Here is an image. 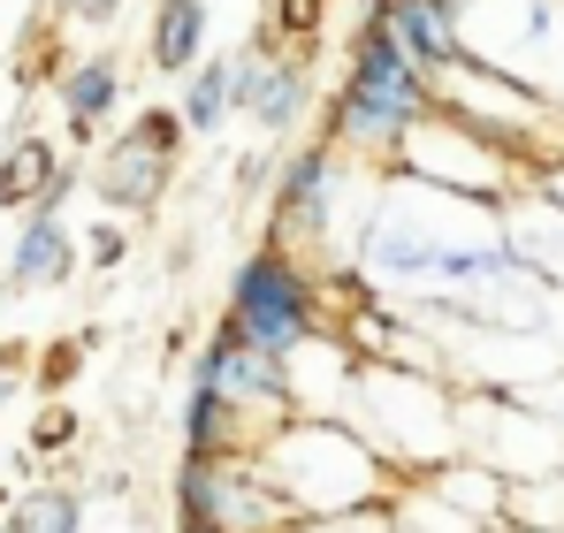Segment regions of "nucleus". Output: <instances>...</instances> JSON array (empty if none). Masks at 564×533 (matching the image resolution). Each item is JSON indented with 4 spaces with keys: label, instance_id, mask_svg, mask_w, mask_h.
Wrapping results in <instances>:
<instances>
[{
    "label": "nucleus",
    "instance_id": "7ed1b4c3",
    "mask_svg": "<svg viewBox=\"0 0 564 533\" xmlns=\"http://www.w3.org/2000/svg\"><path fill=\"white\" fill-rule=\"evenodd\" d=\"M221 320L245 344H260V351L297 358V351H313V344H328V282L297 260V252H282V244L260 237L245 260L229 266Z\"/></svg>",
    "mask_w": 564,
    "mask_h": 533
},
{
    "label": "nucleus",
    "instance_id": "f8f14e48",
    "mask_svg": "<svg viewBox=\"0 0 564 533\" xmlns=\"http://www.w3.org/2000/svg\"><path fill=\"white\" fill-rule=\"evenodd\" d=\"M503 237L527 260V274H542L564 297V206L557 198H542L534 183H527V198H503Z\"/></svg>",
    "mask_w": 564,
    "mask_h": 533
},
{
    "label": "nucleus",
    "instance_id": "5701e85b",
    "mask_svg": "<svg viewBox=\"0 0 564 533\" xmlns=\"http://www.w3.org/2000/svg\"><path fill=\"white\" fill-rule=\"evenodd\" d=\"M77 443V412H62V404H46L39 420H31V449H62Z\"/></svg>",
    "mask_w": 564,
    "mask_h": 533
},
{
    "label": "nucleus",
    "instance_id": "39448f33",
    "mask_svg": "<svg viewBox=\"0 0 564 533\" xmlns=\"http://www.w3.org/2000/svg\"><path fill=\"white\" fill-rule=\"evenodd\" d=\"M191 389H214L221 404H237L260 435H275L282 420H297V381H290V358L245 344L229 320H214V336L191 358Z\"/></svg>",
    "mask_w": 564,
    "mask_h": 533
},
{
    "label": "nucleus",
    "instance_id": "a211bd4d",
    "mask_svg": "<svg viewBox=\"0 0 564 533\" xmlns=\"http://www.w3.org/2000/svg\"><path fill=\"white\" fill-rule=\"evenodd\" d=\"M169 107H176L184 138H214V130L229 122V54H206V62L184 77V91H176Z\"/></svg>",
    "mask_w": 564,
    "mask_h": 533
},
{
    "label": "nucleus",
    "instance_id": "393cba45",
    "mask_svg": "<svg viewBox=\"0 0 564 533\" xmlns=\"http://www.w3.org/2000/svg\"><path fill=\"white\" fill-rule=\"evenodd\" d=\"M62 15H69V23H85V31H107V23L122 15V0H62Z\"/></svg>",
    "mask_w": 564,
    "mask_h": 533
},
{
    "label": "nucleus",
    "instance_id": "2eb2a0df",
    "mask_svg": "<svg viewBox=\"0 0 564 533\" xmlns=\"http://www.w3.org/2000/svg\"><path fill=\"white\" fill-rule=\"evenodd\" d=\"M145 62H153L161 77H191V69L206 62V0H153Z\"/></svg>",
    "mask_w": 564,
    "mask_h": 533
},
{
    "label": "nucleus",
    "instance_id": "bb28decb",
    "mask_svg": "<svg viewBox=\"0 0 564 533\" xmlns=\"http://www.w3.org/2000/svg\"><path fill=\"white\" fill-rule=\"evenodd\" d=\"M534 191H542V198H557V206H564V161H557V168H542V176H534Z\"/></svg>",
    "mask_w": 564,
    "mask_h": 533
},
{
    "label": "nucleus",
    "instance_id": "20e7f679",
    "mask_svg": "<svg viewBox=\"0 0 564 533\" xmlns=\"http://www.w3.org/2000/svg\"><path fill=\"white\" fill-rule=\"evenodd\" d=\"M176 519L221 533H290V503L268 488L252 457H184L176 465Z\"/></svg>",
    "mask_w": 564,
    "mask_h": 533
},
{
    "label": "nucleus",
    "instance_id": "1a4fd4ad",
    "mask_svg": "<svg viewBox=\"0 0 564 533\" xmlns=\"http://www.w3.org/2000/svg\"><path fill=\"white\" fill-rule=\"evenodd\" d=\"M381 31L404 46L412 69H427V85L451 62H466V15H458V0H389L381 8Z\"/></svg>",
    "mask_w": 564,
    "mask_h": 533
},
{
    "label": "nucleus",
    "instance_id": "9d476101",
    "mask_svg": "<svg viewBox=\"0 0 564 533\" xmlns=\"http://www.w3.org/2000/svg\"><path fill=\"white\" fill-rule=\"evenodd\" d=\"M85 183H93V191L107 198V206H115V214L130 206V214L145 221V214H153V206L176 191V153H153V145H138V138L122 130V138L99 153V168H93Z\"/></svg>",
    "mask_w": 564,
    "mask_h": 533
},
{
    "label": "nucleus",
    "instance_id": "0eeeda50",
    "mask_svg": "<svg viewBox=\"0 0 564 533\" xmlns=\"http://www.w3.org/2000/svg\"><path fill=\"white\" fill-rule=\"evenodd\" d=\"M427 115H435V99L397 91V85H381V77H351V69H344L336 99L321 107V138H328L344 161L389 168V161H397V145H404V130H412V122H427Z\"/></svg>",
    "mask_w": 564,
    "mask_h": 533
},
{
    "label": "nucleus",
    "instance_id": "cd10ccee",
    "mask_svg": "<svg viewBox=\"0 0 564 533\" xmlns=\"http://www.w3.org/2000/svg\"><path fill=\"white\" fill-rule=\"evenodd\" d=\"M15 381H23V373H8V366H0V412L15 404Z\"/></svg>",
    "mask_w": 564,
    "mask_h": 533
},
{
    "label": "nucleus",
    "instance_id": "6e6552de",
    "mask_svg": "<svg viewBox=\"0 0 564 533\" xmlns=\"http://www.w3.org/2000/svg\"><path fill=\"white\" fill-rule=\"evenodd\" d=\"M77 266L85 252H77V229H62V214H23V229L0 244V290L39 297V290H62Z\"/></svg>",
    "mask_w": 564,
    "mask_h": 533
},
{
    "label": "nucleus",
    "instance_id": "ddd939ff",
    "mask_svg": "<svg viewBox=\"0 0 564 533\" xmlns=\"http://www.w3.org/2000/svg\"><path fill=\"white\" fill-rule=\"evenodd\" d=\"M54 107H62V122H69V138H93L99 122L122 107V62L99 46L85 62H69L62 77H54Z\"/></svg>",
    "mask_w": 564,
    "mask_h": 533
},
{
    "label": "nucleus",
    "instance_id": "f3484780",
    "mask_svg": "<svg viewBox=\"0 0 564 533\" xmlns=\"http://www.w3.org/2000/svg\"><path fill=\"white\" fill-rule=\"evenodd\" d=\"M54 168H62L54 138L15 130V138H8V153H0V206H8V214H31V198L46 191V176H54Z\"/></svg>",
    "mask_w": 564,
    "mask_h": 533
},
{
    "label": "nucleus",
    "instance_id": "c85d7f7f",
    "mask_svg": "<svg viewBox=\"0 0 564 533\" xmlns=\"http://www.w3.org/2000/svg\"><path fill=\"white\" fill-rule=\"evenodd\" d=\"M176 533H221V526H191V519H176Z\"/></svg>",
    "mask_w": 564,
    "mask_h": 533
},
{
    "label": "nucleus",
    "instance_id": "423d86ee",
    "mask_svg": "<svg viewBox=\"0 0 564 533\" xmlns=\"http://www.w3.org/2000/svg\"><path fill=\"white\" fill-rule=\"evenodd\" d=\"M344 153L328 138L282 153L275 176H268V244L282 252H321L336 237V206H344Z\"/></svg>",
    "mask_w": 564,
    "mask_h": 533
},
{
    "label": "nucleus",
    "instance_id": "4468645a",
    "mask_svg": "<svg viewBox=\"0 0 564 533\" xmlns=\"http://www.w3.org/2000/svg\"><path fill=\"white\" fill-rule=\"evenodd\" d=\"M176 435H184V457H252L268 443L237 404H221L214 389H191L184 412H176Z\"/></svg>",
    "mask_w": 564,
    "mask_h": 533
},
{
    "label": "nucleus",
    "instance_id": "4be33fe9",
    "mask_svg": "<svg viewBox=\"0 0 564 533\" xmlns=\"http://www.w3.org/2000/svg\"><path fill=\"white\" fill-rule=\"evenodd\" d=\"M77 191H85V168H77V161H62V168L46 176V191L31 198V214H69V198H77Z\"/></svg>",
    "mask_w": 564,
    "mask_h": 533
},
{
    "label": "nucleus",
    "instance_id": "f257e3e1",
    "mask_svg": "<svg viewBox=\"0 0 564 533\" xmlns=\"http://www.w3.org/2000/svg\"><path fill=\"white\" fill-rule=\"evenodd\" d=\"M252 465L268 472V488L290 503L297 526H313V519L389 511V496L404 488L375 449H367V435H359L351 420H313V412L282 420L275 435L252 449Z\"/></svg>",
    "mask_w": 564,
    "mask_h": 533
},
{
    "label": "nucleus",
    "instance_id": "9b49d317",
    "mask_svg": "<svg viewBox=\"0 0 564 533\" xmlns=\"http://www.w3.org/2000/svg\"><path fill=\"white\" fill-rule=\"evenodd\" d=\"M313 115V54H268L260 62V85L245 99V122L260 130V138H290L297 122Z\"/></svg>",
    "mask_w": 564,
    "mask_h": 533
},
{
    "label": "nucleus",
    "instance_id": "6ab92c4d",
    "mask_svg": "<svg viewBox=\"0 0 564 533\" xmlns=\"http://www.w3.org/2000/svg\"><path fill=\"white\" fill-rule=\"evenodd\" d=\"M130 138H138V145H153V153H176V161H184V122H176V107H138V115H130Z\"/></svg>",
    "mask_w": 564,
    "mask_h": 533
},
{
    "label": "nucleus",
    "instance_id": "412c9836",
    "mask_svg": "<svg viewBox=\"0 0 564 533\" xmlns=\"http://www.w3.org/2000/svg\"><path fill=\"white\" fill-rule=\"evenodd\" d=\"M77 373H85V336L46 344V358H39V389H62V381H77Z\"/></svg>",
    "mask_w": 564,
    "mask_h": 533
},
{
    "label": "nucleus",
    "instance_id": "aec40b11",
    "mask_svg": "<svg viewBox=\"0 0 564 533\" xmlns=\"http://www.w3.org/2000/svg\"><path fill=\"white\" fill-rule=\"evenodd\" d=\"M77 252H85L93 266H122V252H130V229H122V221L107 214V221H93V229L77 237Z\"/></svg>",
    "mask_w": 564,
    "mask_h": 533
},
{
    "label": "nucleus",
    "instance_id": "b1692460",
    "mask_svg": "<svg viewBox=\"0 0 564 533\" xmlns=\"http://www.w3.org/2000/svg\"><path fill=\"white\" fill-rule=\"evenodd\" d=\"M290 533H389V511H359V519H313V526H290Z\"/></svg>",
    "mask_w": 564,
    "mask_h": 533
},
{
    "label": "nucleus",
    "instance_id": "f03ea898",
    "mask_svg": "<svg viewBox=\"0 0 564 533\" xmlns=\"http://www.w3.org/2000/svg\"><path fill=\"white\" fill-rule=\"evenodd\" d=\"M336 420H351L397 480H427L435 465H451L466 449L458 396L427 366H397V358H351V389H344Z\"/></svg>",
    "mask_w": 564,
    "mask_h": 533
},
{
    "label": "nucleus",
    "instance_id": "a878e982",
    "mask_svg": "<svg viewBox=\"0 0 564 533\" xmlns=\"http://www.w3.org/2000/svg\"><path fill=\"white\" fill-rule=\"evenodd\" d=\"M268 176H275V161H268V153H245V161H237V191H245V198H252V191H268Z\"/></svg>",
    "mask_w": 564,
    "mask_h": 533
},
{
    "label": "nucleus",
    "instance_id": "dca6fc26",
    "mask_svg": "<svg viewBox=\"0 0 564 533\" xmlns=\"http://www.w3.org/2000/svg\"><path fill=\"white\" fill-rule=\"evenodd\" d=\"M8 533H85V496L69 480H31L8 496Z\"/></svg>",
    "mask_w": 564,
    "mask_h": 533
}]
</instances>
